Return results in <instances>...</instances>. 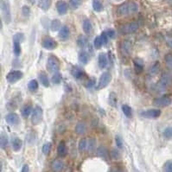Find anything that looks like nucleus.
<instances>
[{"label": "nucleus", "mask_w": 172, "mask_h": 172, "mask_svg": "<svg viewBox=\"0 0 172 172\" xmlns=\"http://www.w3.org/2000/svg\"><path fill=\"white\" fill-rule=\"evenodd\" d=\"M138 10V5L135 2H127L120 5L117 9L119 16H127L137 13Z\"/></svg>", "instance_id": "obj_1"}, {"label": "nucleus", "mask_w": 172, "mask_h": 172, "mask_svg": "<svg viewBox=\"0 0 172 172\" xmlns=\"http://www.w3.org/2000/svg\"><path fill=\"white\" fill-rule=\"evenodd\" d=\"M172 85V74L171 73H164L159 81L157 84V89L159 92H164L169 89Z\"/></svg>", "instance_id": "obj_2"}, {"label": "nucleus", "mask_w": 172, "mask_h": 172, "mask_svg": "<svg viewBox=\"0 0 172 172\" xmlns=\"http://www.w3.org/2000/svg\"><path fill=\"white\" fill-rule=\"evenodd\" d=\"M1 11L2 16L6 24H10L11 22V10L9 0H1Z\"/></svg>", "instance_id": "obj_3"}, {"label": "nucleus", "mask_w": 172, "mask_h": 172, "mask_svg": "<svg viewBox=\"0 0 172 172\" xmlns=\"http://www.w3.org/2000/svg\"><path fill=\"white\" fill-rule=\"evenodd\" d=\"M47 69L49 70L50 73H58L60 70V62L59 60L54 56L50 55L47 61Z\"/></svg>", "instance_id": "obj_4"}, {"label": "nucleus", "mask_w": 172, "mask_h": 172, "mask_svg": "<svg viewBox=\"0 0 172 172\" xmlns=\"http://www.w3.org/2000/svg\"><path fill=\"white\" fill-rule=\"evenodd\" d=\"M43 111L42 107L36 106L33 112H32V117H31V123L34 125H37L42 122L43 120Z\"/></svg>", "instance_id": "obj_5"}, {"label": "nucleus", "mask_w": 172, "mask_h": 172, "mask_svg": "<svg viewBox=\"0 0 172 172\" xmlns=\"http://www.w3.org/2000/svg\"><path fill=\"white\" fill-rule=\"evenodd\" d=\"M139 25L138 22H131L129 24L123 25L120 29V32L122 35H130L132 33H135L138 29Z\"/></svg>", "instance_id": "obj_6"}, {"label": "nucleus", "mask_w": 172, "mask_h": 172, "mask_svg": "<svg viewBox=\"0 0 172 172\" xmlns=\"http://www.w3.org/2000/svg\"><path fill=\"white\" fill-rule=\"evenodd\" d=\"M111 80H112V75L110 73H108V72L103 73L101 74L100 78H99V80L96 88L98 90H100V89H103V88L106 87Z\"/></svg>", "instance_id": "obj_7"}, {"label": "nucleus", "mask_w": 172, "mask_h": 172, "mask_svg": "<svg viewBox=\"0 0 172 172\" xmlns=\"http://www.w3.org/2000/svg\"><path fill=\"white\" fill-rule=\"evenodd\" d=\"M171 103L172 99L167 95L155 99L153 100V105L158 107H166V106H169Z\"/></svg>", "instance_id": "obj_8"}, {"label": "nucleus", "mask_w": 172, "mask_h": 172, "mask_svg": "<svg viewBox=\"0 0 172 172\" xmlns=\"http://www.w3.org/2000/svg\"><path fill=\"white\" fill-rule=\"evenodd\" d=\"M23 75V73L19 70H12L6 75V80L10 83H16L22 79Z\"/></svg>", "instance_id": "obj_9"}, {"label": "nucleus", "mask_w": 172, "mask_h": 172, "mask_svg": "<svg viewBox=\"0 0 172 172\" xmlns=\"http://www.w3.org/2000/svg\"><path fill=\"white\" fill-rule=\"evenodd\" d=\"M120 51L123 55H129L132 51V43L131 40H124L120 43Z\"/></svg>", "instance_id": "obj_10"}, {"label": "nucleus", "mask_w": 172, "mask_h": 172, "mask_svg": "<svg viewBox=\"0 0 172 172\" xmlns=\"http://www.w3.org/2000/svg\"><path fill=\"white\" fill-rule=\"evenodd\" d=\"M42 46L44 49H48V50H53V49H55L57 47V43H56V42L54 39H52L51 37L47 36V37L43 39Z\"/></svg>", "instance_id": "obj_11"}, {"label": "nucleus", "mask_w": 172, "mask_h": 172, "mask_svg": "<svg viewBox=\"0 0 172 172\" xmlns=\"http://www.w3.org/2000/svg\"><path fill=\"white\" fill-rule=\"evenodd\" d=\"M141 115L148 119H156L161 115V111L159 109H149L147 111L142 112Z\"/></svg>", "instance_id": "obj_12"}, {"label": "nucleus", "mask_w": 172, "mask_h": 172, "mask_svg": "<svg viewBox=\"0 0 172 172\" xmlns=\"http://www.w3.org/2000/svg\"><path fill=\"white\" fill-rule=\"evenodd\" d=\"M5 120L6 122L11 125H17L20 123V119L19 116L15 113H10L5 116Z\"/></svg>", "instance_id": "obj_13"}, {"label": "nucleus", "mask_w": 172, "mask_h": 172, "mask_svg": "<svg viewBox=\"0 0 172 172\" xmlns=\"http://www.w3.org/2000/svg\"><path fill=\"white\" fill-rule=\"evenodd\" d=\"M56 10L60 15H64L68 12L69 10V4L65 1H58L56 3Z\"/></svg>", "instance_id": "obj_14"}, {"label": "nucleus", "mask_w": 172, "mask_h": 172, "mask_svg": "<svg viewBox=\"0 0 172 172\" xmlns=\"http://www.w3.org/2000/svg\"><path fill=\"white\" fill-rule=\"evenodd\" d=\"M69 35H70V30H69V28L66 25L62 26L61 28V29L59 30V38L62 40V41H66L69 39Z\"/></svg>", "instance_id": "obj_15"}, {"label": "nucleus", "mask_w": 172, "mask_h": 172, "mask_svg": "<svg viewBox=\"0 0 172 172\" xmlns=\"http://www.w3.org/2000/svg\"><path fill=\"white\" fill-rule=\"evenodd\" d=\"M74 131L77 135H82L87 131V124L83 121H80L76 124Z\"/></svg>", "instance_id": "obj_16"}, {"label": "nucleus", "mask_w": 172, "mask_h": 172, "mask_svg": "<svg viewBox=\"0 0 172 172\" xmlns=\"http://www.w3.org/2000/svg\"><path fill=\"white\" fill-rule=\"evenodd\" d=\"M107 63H108V62H107V56H106V55L105 53H100L98 57V64L99 69H106V66H107Z\"/></svg>", "instance_id": "obj_17"}, {"label": "nucleus", "mask_w": 172, "mask_h": 172, "mask_svg": "<svg viewBox=\"0 0 172 172\" xmlns=\"http://www.w3.org/2000/svg\"><path fill=\"white\" fill-rule=\"evenodd\" d=\"M63 167H64L63 163L61 160H58V159L54 160L52 162V164H51V169H52V171H54L55 172L61 171L63 169Z\"/></svg>", "instance_id": "obj_18"}, {"label": "nucleus", "mask_w": 172, "mask_h": 172, "mask_svg": "<svg viewBox=\"0 0 172 172\" xmlns=\"http://www.w3.org/2000/svg\"><path fill=\"white\" fill-rule=\"evenodd\" d=\"M134 69L137 74H141L144 70V62L141 59H135L134 60Z\"/></svg>", "instance_id": "obj_19"}, {"label": "nucleus", "mask_w": 172, "mask_h": 172, "mask_svg": "<svg viewBox=\"0 0 172 172\" xmlns=\"http://www.w3.org/2000/svg\"><path fill=\"white\" fill-rule=\"evenodd\" d=\"M78 59H79V62L81 63V64H87L89 61V55L87 54V52L84 51V50H81L80 53H79V55H78Z\"/></svg>", "instance_id": "obj_20"}, {"label": "nucleus", "mask_w": 172, "mask_h": 172, "mask_svg": "<svg viewBox=\"0 0 172 172\" xmlns=\"http://www.w3.org/2000/svg\"><path fill=\"white\" fill-rule=\"evenodd\" d=\"M57 153L60 157H65L67 155V146L63 141H61L57 146Z\"/></svg>", "instance_id": "obj_21"}, {"label": "nucleus", "mask_w": 172, "mask_h": 172, "mask_svg": "<svg viewBox=\"0 0 172 172\" xmlns=\"http://www.w3.org/2000/svg\"><path fill=\"white\" fill-rule=\"evenodd\" d=\"M51 3H52V0H39L38 6L43 10L47 11L51 6Z\"/></svg>", "instance_id": "obj_22"}, {"label": "nucleus", "mask_w": 172, "mask_h": 172, "mask_svg": "<svg viewBox=\"0 0 172 172\" xmlns=\"http://www.w3.org/2000/svg\"><path fill=\"white\" fill-rule=\"evenodd\" d=\"M38 78H39V80H40L41 84H42L43 87H49V78H48V75H47V74H45V73H43V72H42L41 74H39V75H38Z\"/></svg>", "instance_id": "obj_23"}, {"label": "nucleus", "mask_w": 172, "mask_h": 172, "mask_svg": "<svg viewBox=\"0 0 172 172\" xmlns=\"http://www.w3.org/2000/svg\"><path fill=\"white\" fill-rule=\"evenodd\" d=\"M0 145H1L2 149H6V148L8 147L9 138H8L7 134L4 133V132H2L1 133V136H0Z\"/></svg>", "instance_id": "obj_24"}, {"label": "nucleus", "mask_w": 172, "mask_h": 172, "mask_svg": "<svg viewBox=\"0 0 172 172\" xmlns=\"http://www.w3.org/2000/svg\"><path fill=\"white\" fill-rule=\"evenodd\" d=\"M82 28H83V30L86 34H89L91 33L92 29H93V26H92V24L90 22V20L88 19H86L83 21V24H82Z\"/></svg>", "instance_id": "obj_25"}, {"label": "nucleus", "mask_w": 172, "mask_h": 172, "mask_svg": "<svg viewBox=\"0 0 172 172\" xmlns=\"http://www.w3.org/2000/svg\"><path fill=\"white\" fill-rule=\"evenodd\" d=\"M12 148L15 151H18L22 148V141L18 138H15L12 140Z\"/></svg>", "instance_id": "obj_26"}, {"label": "nucleus", "mask_w": 172, "mask_h": 172, "mask_svg": "<svg viewBox=\"0 0 172 172\" xmlns=\"http://www.w3.org/2000/svg\"><path fill=\"white\" fill-rule=\"evenodd\" d=\"M72 74L74 76V78L76 79H80L84 76V72L82 69H80V68L78 67H74V69H72Z\"/></svg>", "instance_id": "obj_27"}, {"label": "nucleus", "mask_w": 172, "mask_h": 172, "mask_svg": "<svg viewBox=\"0 0 172 172\" xmlns=\"http://www.w3.org/2000/svg\"><path fill=\"white\" fill-rule=\"evenodd\" d=\"M93 8L94 10V11H96V12H100L104 9L103 4L100 0H93Z\"/></svg>", "instance_id": "obj_28"}, {"label": "nucleus", "mask_w": 172, "mask_h": 172, "mask_svg": "<svg viewBox=\"0 0 172 172\" xmlns=\"http://www.w3.org/2000/svg\"><path fill=\"white\" fill-rule=\"evenodd\" d=\"M109 103L113 107H116L117 106V104H118V97H117V94L114 93V92H112L110 94H109Z\"/></svg>", "instance_id": "obj_29"}, {"label": "nucleus", "mask_w": 172, "mask_h": 172, "mask_svg": "<svg viewBox=\"0 0 172 172\" xmlns=\"http://www.w3.org/2000/svg\"><path fill=\"white\" fill-rule=\"evenodd\" d=\"M50 28H51V30L52 31H57V30H60L61 28H62V24H61V21L59 19H55L51 22V24H50Z\"/></svg>", "instance_id": "obj_30"}, {"label": "nucleus", "mask_w": 172, "mask_h": 172, "mask_svg": "<svg viewBox=\"0 0 172 172\" xmlns=\"http://www.w3.org/2000/svg\"><path fill=\"white\" fill-rule=\"evenodd\" d=\"M159 69H160V64H159V62H156V63L153 64L152 67L150 69V70H149V74H150V76H155L156 74L158 73Z\"/></svg>", "instance_id": "obj_31"}, {"label": "nucleus", "mask_w": 172, "mask_h": 172, "mask_svg": "<svg viewBox=\"0 0 172 172\" xmlns=\"http://www.w3.org/2000/svg\"><path fill=\"white\" fill-rule=\"evenodd\" d=\"M96 150V140L94 138H90L87 141V150L88 152H94Z\"/></svg>", "instance_id": "obj_32"}, {"label": "nucleus", "mask_w": 172, "mask_h": 172, "mask_svg": "<svg viewBox=\"0 0 172 172\" xmlns=\"http://www.w3.org/2000/svg\"><path fill=\"white\" fill-rule=\"evenodd\" d=\"M31 113H32V109H31L30 106H29V105L24 106L22 108V111H21V113H22L23 117L25 118V119H27V118L30 115Z\"/></svg>", "instance_id": "obj_33"}, {"label": "nucleus", "mask_w": 172, "mask_h": 172, "mask_svg": "<svg viewBox=\"0 0 172 172\" xmlns=\"http://www.w3.org/2000/svg\"><path fill=\"white\" fill-rule=\"evenodd\" d=\"M121 109H122V112L124 113V114L127 118H131V116H132V110L128 105H123Z\"/></svg>", "instance_id": "obj_34"}, {"label": "nucleus", "mask_w": 172, "mask_h": 172, "mask_svg": "<svg viewBox=\"0 0 172 172\" xmlns=\"http://www.w3.org/2000/svg\"><path fill=\"white\" fill-rule=\"evenodd\" d=\"M28 88L29 90H30L31 92H35L38 89V82L36 80H31L29 83H28Z\"/></svg>", "instance_id": "obj_35"}, {"label": "nucleus", "mask_w": 172, "mask_h": 172, "mask_svg": "<svg viewBox=\"0 0 172 172\" xmlns=\"http://www.w3.org/2000/svg\"><path fill=\"white\" fill-rule=\"evenodd\" d=\"M87 43V38L84 36H80L77 39V44L80 48H84Z\"/></svg>", "instance_id": "obj_36"}, {"label": "nucleus", "mask_w": 172, "mask_h": 172, "mask_svg": "<svg viewBox=\"0 0 172 172\" xmlns=\"http://www.w3.org/2000/svg\"><path fill=\"white\" fill-rule=\"evenodd\" d=\"M97 153H98V155L100 157L105 158V159H106V158H107L108 154H107L106 149L104 147V146H100V147H99L98 149H97Z\"/></svg>", "instance_id": "obj_37"}, {"label": "nucleus", "mask_w": 172, "mask_h": 172, "mask_svg": "<svg viewBox=\"0 0 172 172\" xmlns=\"http://www.w3.org/2000/svg\"><path fill=\"white\" fill-rule=\"evenodd\" d=\"M164 60H165V63H166V66L169 69L172 70V54L171 53H168L166 54L165 57H164Z\"/></svg>", "instance_id": "obj_38"}, {"label": "nucleus", "mask_w": 172, "mask_h": 172, "mask_svg": "<svg viewBox=\"0 0 172 172\" xmlns=\"http://www.w3.org/2000/svg\"><path fill=\"white\" fill-rule=\"evenodd\" d=\"M24 40V35L23 33H17L13 36V42L15 43H23Z\"/></svg>", "instance_id": "obj_39"}, {"label": "nucleus", "mask_w": 172, "mask_h": 172, "mask_svg": "<svg viewBox=\"0 0 172 172\" xmlns=\"http://www.w3.org/2000/svg\"><path fill=\"white\" fill-rule=\"evenodd\" d=\"M62 79V74H60V73H55V74L52 76L51 80H52V83H53V84L58 85V84L61 83Z\"/></svg>", "instance_id": "obj_40"}, {"label": "nucleus", "mask_w": 172, "mask_h": 172, "mask_svg": "<svg viewBox=\"0 0 172 172\" xmlns=\"http://www.w3.org/2000/svg\"><path fill=\"white\" fill-rule=\"evenodd\" d=\"M81 4V0H69V6L72 10H77Z\"/></svg>", "instance_id": "obj_41"}, {"label": "nucleus", "mask_w": 172, "mask_h": 172, "mask_svg": "<svg viewBox=\"0 0 172 172\" xmlns=\"http://www.w3.org/2000/svg\"><path fill=\"white\" fill-rule=\"evenodd\" d=\"M78 148L80 151H83L86 150V148H87V141L86 138H82L80 140L79 145H78Z\"/></svg>", "instance_id": "obj_42"}, {"label": "nucleus", "mask_w": 172, "mask_h": 172, "mask_svg": "<svg viewBox=\"0 0 172 172\" xmlns=\"http://www.w3.org/2000/svg\"><path fill=\"white\" fill-rule=\"evenodd\" d=\"M104 43H103V42H102V39H101V37H100V36H96L95 38H94V48L95 49H100L101 47H102V45H103Z\"/></svg>", "instance_id": "obj_43"}, {"label": "nucleus", "mask_w": 172, "mask_h": 172, "mask_svg": "<svg viewBox=\"0 0 172 172\" xmlns=\"http://www.w3.org/2000/svg\"><path fill=\"white\" fill-rule=\"evenodd\" d=\"M13 52L16 56H18L21 54V47L19 43H15L13 42Z\"/></svg>", "instance_id": "obj_44"}, {"label": "nucleus", "mask_w": 172, "mask_h": 172, "mask_svg": "<svg viewBox=\"0 0 172 172\" xmlns=\"http://www.w3.org/2000/svg\"><path fill=\"white\" fill-rule=\"evenodd\" d=\"M164 172H172V161L168 160L164 165Z\"/></svg>", "instance_id": "obj_45"}, {"label": "nucleus", "mask_w": 172, "mask_h": 172, "mask_svg": "<svg viewBox=\"0 0 172 172\" xmlns=\"http://www.w3.org/2000/svg\"><path fill=\"white\" fill-rule=\"evenodd\" d=\"M22 14L24 17H29V15H30V9L29 6L27 5H24L22 7Z\"/></svg>", "instance_id": "obj_46"}, {"label": "nucleus", "mask_w": 172, "mask_h": 172, "mask_svg": "<svg viewBox=\"0 0 172 172\" xmlns=\"http://www.w3.org/2000/svg\"><path fill=\"white\" fill-rule=\"evenodd\" d=\"M42 150H43V154L49 155V152H50V150H51V144H50V143H46V144H44Z\"/></svg>", "instance_id": "obj_47"}, {"label": "nucleus", "mask_w": 172, "mask_h": 172, "mask_svg": "<svg viewBox=\"0 0 172 172\" xmlns=\"http://www.w3.org/2000/svg\"><path fill=\"white\" fill-rule=\"evenodd\" d=\"M164 135L166 138H172V126L171 127H167L164 131Z\"/></svg>", "instance_id": "obj_48"}, {"label": "nucleus", "mask_w": 172, "mask_h": 172, "mask_svg": "<svg viewBox=\"0 0 172 172\" xmlns=\"http://www.w3.org/2000/svg\"><path fill=\"white\" fill-rule=\"evenodd\" d=\"M111 156L114 158V159H120V153L117 149H113L111 151Z\"/></svg>", "instance_id": "obj_49"}, {"label": "nucleus", "mask_w": 172, "mask_h": 172, "mask_svg": "<svg viewBox=\"0 0 172 172\" xmlns=\"http://www.w3.org/2000/svg\"><path fill=\"white\" fill-rule=\"evenodd\" d=\"M115 142H116L117 147L120 148V149H122V148H123V141H122V138H121L120 136H116V138H115Z\"/></svg>", "instance_id": "obj_50"}, {"label": "nucleus", "mask_w": 172, "mask_h": 172, "mask_svg": "<svg viewBox=\"0 0 172 172\" xmlns=\"http://www.w3.org/2000/svg\"><path fill=\"white\" fill-rule=\"evenodd\" d=\"M100 37H101V39H102L103 43H104V44H106L107 42H108V38H109L108 36H107V34H106V32H102L101 35H100Z\"/></svg>", "instance_id": "obj_51"}, {"label": "nucleus", "mask_w": 172, "mask_h": 172, "mask_svg": "<svg viewBox=\"0 0 172 172\" xmlns=\"http://www.w3.org/2000/svg\"><path fill=\"white\" fill-rule=\"evenodd\" d=\"M106 34H107V36H108V37L109 38H111V39H113V38H114L115 37V31L113 30V29H108L107 31H106Z\"/></svg>", "instance_id": "obj_52"}, {"label": "nucleus", "mask_w": 172, "mask_h": 172, "mask_svg": "<svg viewBox=\"0 0 172 172\" xmlns=\"http://www.w3.org/2000/svg\"><path fill=\"white\" fill-rule=\"evenodd\" d=\"M94 85H95V81H94V79L89 80L86 83V87H89V88L93 87Z\"/></svg>", "instance_id": "obj_53"}, {"label": "nucleus", "mask_w": 172, "mask_h": 172, "mask_svg": "<svg viewBox=\"0 0 172 172\" xmlns=\"http://www.w3.org/2000/svg\"><path fill=\"white\" fill-rule=\"evenodd\" d=\"M165 41H166V44H167L171 49H172V37H171V36H167L166 39H165Z\"/></svg>", "instance_id": "obj_54"}, {"label": "nucleus", "mask_w": 172, "mask_h": 172, "mask_svg": "<svg viewBox=\"0 0 172 172\" xmlns=\"http://www.w3.org/2000/svg\"><path fill=\"white\" fill-rule=\"evenodd\" d=\"M21 172H29V165L28 164H24L22 168Z\"/></svg>", "instance_id": "obj_55"}, {"label": "nucleus", "mask_w": 172, "mask_h": 172, "mask_svg": "<svg viewBox=\"0 0 172 172\" xmlns=\"http://www.w3.org/2000/svg\"><path fill=\"white\" fill-rule=\"evenodd\" d=\"M28 2H29L30 3H34L35 2H36V0H27Z\"/></svg>", "instance_id": "obj_56"}, {"label": "nucleus", "mask_w": 172, "mask_h": 172, "mask_svg": "<svg viewBox=\"0 0 172 172\" xmlns=\"http://www.w3.org/2000/svg\"><path fill=\"white\" fill-rule=\"evenodd\" d=\"M117 1H120V0H117Z\"/></svg>", "instance_id": "obj_57"}]
</instances>
